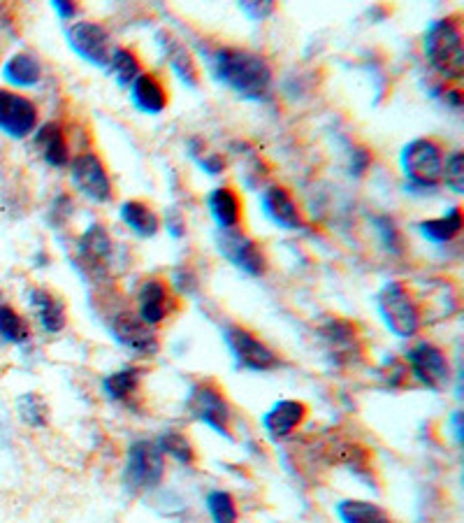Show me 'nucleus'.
<instances>
[{"label": "nucleus", "instance_id": "1", "mask_svg": "<svg viewBox=\"0 0 464 523\" xmlns=\"http://www.w3.org/2000/svg\"><path fill=\"white\" fill-rule=\"evenodd\" d=\"M214 75L244 100H265L272 91V68L263 56L242 47H219L212 56Z\"/></svg>", "mask_w": 464, "mask_h": 523}, {"label": "nucleus", "instance_id": "2", "mask_svg": "<svg viewBox=\"0 0 464 523\" xmlns=\"http://www.w3.org/2000/svg\"><path fill=\"white\" fill-rule=\"evenodd\" d=\"M425 59L430 66L444 77V80L458 82L464 75V45L462 28L455 17H444L432 21L427 28L425 40Z\"/></svg>", "mask_w": 464, "mask_h": 523}, {"label": "nucleus", "instance_id": "3", "mask_svg": "<svg viewBox=\"0 0 464 523\" xmlns=\"http://www.w3.org/2000/svg\"><path fill=\"white\" fill-rule=\"evenodd\" d=\"M376 307H379L383 324L388 326V331L395 338L409 340L420 331L423 312H420L416 298L411 296V291L402 282L383 284L381 291L376 293Z\"/></svg>", "mask_w": 464, "mask_h": 523}, {"label": "nucleus", "instance_id": "4", "mask_svg": "<svg viewBox=\"0 0 464 523\" xmlns=\"http://www.w3.org/2000/svg\"><path fill=\"white\" fill-rule=\"evenodd\" d=\"M400 166L406 179L418 189H434L444 170V149L432 138H416L402 149Z\"/></svg>", "mask_w": 464, "mask_h": 523}, {"label": "nucleus", "instance_id": "5", "mask_svg": "<svg viewBox=\"0 0 464 523\" xmlns=\"http://www.w3.org/2000/svg\"><path fill=\"white\" fill-rule=\"evenodd\" d=\"M165 477V458L156 442L137 440L126 451V468H123V484L130 491L144 493L154 491Z\"/></svg>", "mask_w": 464, "mask_h": 523}, {"label": "nucleus", "instance_id": "6", "mask_svg": "<svg viewBox=\"0 0 464 523\" xmlns=\"http://www.w3.org/2000/svg\"><path fill=\"white\" fill-rule=\"evenodd\" d=\"M70 179L72 186L93 203H110L114 198L112 177L96 152L77 154L70 161Z\"/></svg>", "mask_w": 464, "mask_h": 523}, {"label": "nucleus", "instance_id": "7", "mask_svg": "<svg viewBox=\"0 0 464 523\" xmlns=\"http://www.w3.org/2000/svg\"><path fill=\"white\" fill-rule=\"evenodd\" d=\"M186 407L193 419L212 428L216 435L230 437V405L212 382L195 384L188 393Z\"/></svg>", "mask_w": 464, "mask_h": 523}, {"label": "nucleus", "instance_id": "8", "mask_svg": "<svg viewBox=\"0 0 464 523\" xmlns=\"http://www.w3.org/2000/svg\"><path fill=\"white\" fill-rule=\"evenodd\" d=\"M223 340L230 349L232 358H235L237 368L251 370V372H267L279 365V358L274 351L265 345L263 340L256 338L251 331L242 326H226L223 331Z\"/></svg>", "mask_w": 464, "mask_h": 523}, {"label": "nucleus", "instance_id": "9", "mask_svg": "<svg viewBox=\"0 0 464 523\" xmlns=\"http://www.w3.org/2000/svg\"><path fill=\"white\" fill-rule=\"evenodd\" d=\"M68 45L79 59L98 68H107L112 61V35L98 21H77L68 28Z\"/></svg>", "mask_w": 464, "mask_h": 523}, {"label": "nucleus", "instance_id": "10", "mask_svg": "<svg viewBox=\"0 0 464 523\" xmlns=\"http://www.w3.org/2000/svg\"><path fill=\"white\" fill-rule=\"evenodd\" d=\"M216 249L223 259H228L237 270L246 272L251 277L265 275L267 270V256L263 247L256 240L249 238L239 228H230V231L216 233Z\"/></svg>", "mask_w": 464, "mask_h": 523}, {"label": "nucleus", "instance_id": "11", "mask_svg": "<svg viewBox=\"0 0 464 523\" xmlns=\"http://www.w3.org/2000/svg\"><path fill=\"white\" fill-rule=\"evenodd\" d=\"M406 361H409L411 375L430 391L441 393L451 384V363H448L444 351L432 342L413 345L406 354Z\"/></svg>", "mask_w": 464, "mask_h": 523}, {"label": "nucleus", "instance_id": "12", "mask_svg": "<svg viewBox=\"0 0 464 523\" xmlns=\"http://www.w3.org/2000/svg\"><path fill=\"white\" fill-rule=\"evenodd\" d=\"M38 105L31 98L0 89V131L14 140H24L38 128Z\"/></svg>", "mask_w": 464, "mask_h": 523}, {"label": "nucleus", "instance_id": "13", "mask_svg": "<svg viewBox=\"0 0 464 523\" xmlns=\"http://www.w3.org/2000/svg\"><path fill=\"white\" fill-rule=\"evenodd\" d=\"M112 333L119 345L135 351V354L154 356L158 351V338L154 326L144 324L133 312L116 314L112 321Z\"/></svg>", "mask_w": 464, "mask_h": 523}, {"label": "nucleus", "instance_id": "14", "mask_svg": "<svg viewBox=\"0 0 464 523\" xmlns=\"http://www.w3.org/2000/svg\"><path fill=\"white\" fill-rule=\"evenodd\" d=\"M260 203H263V212L267 214V219L279 228H286V231H300V228H304L300 205H297L293 193H290L286 186H267V189L260 193Z\"/></svg>", "mask_w": 464, "mask_h": 523}, {"label": "nucleus", "instance_id": "15", "mask_svg": "<svg viewBox=\"0 0 464 523\" xmlns=\"http://www.w3.org/2000/svg\"><path fill=\"white\" fill-rule=\"evenodd\" d=\"M77 252L86 268H91L93 272H105L112 265L114 256V242L107 228L103 224H91L79 238Z\"/></svg>", "mask_w": 464, "mask_h": 523}, {"label": "nucleus", "instance_id": "16", "mask_svg": "<svg viewBox=\"0 0 464 523\" xmlns=\"http://www.w3.org/2000/svg\"><path fill=\"white\" fill-rule=\"evenodd\" d=\"M156 42L161 47L165 61L170 63V68L177 73V77L188 87H198L200 84V68L195 63L193 54L188 52V47L179 38H174L168 31H158Z\"/></svg>", "mask_w": 464, "mask_h": 523}, {"label": "nucleus", "instance_id": "17", "mask_svg": "<svg viewBox=\"0 0 464 523\" xmlns=\"http://www.w3.org/2000/svg\"><path fill=\"white\" fill-rule=\"evenodd\" d=\"M307 419V405L300 400H279L263 414V428L272 440H284Z\"/></svg>", "mask_w": 464, "mask_h": 523}, {"label": "nucleus", "instance_id": "18", "mask_svg": "<svg viewBox=\"0 0 464 523\" xmlns=\"http://www.w3.org/2000/svg\"><path fill=\"white\" fill-rule=\"evenodd\" d=\"M170 312V291L161 279H147L137 291V317L144 324L158 326Z\"/></svg>", "mask_w": 464, "mask_h": 523}, {"label": "nucleus", "instance_id": "19", "mask_svg": "<svg viewBox=\"0 0 464 523\" xmlns=\"http://www.w3.org/2000/svg\"><path fill=\"white\" fill-rule=\"evenodd\" d=\"M130 100L144 114H161L170 103L168 91L154 73H142L130 84Z\"/></svg>", "mask_w": 464, "mask_h": 523}, {"label": "nucleus", "instance_id": "20", "mask_svg": "<svg viewBox=\"0 0 464 523\" xmlns=\"http://www.w3.org/2000/svg\"><path fill=\"white\" fill-rule=\"evenodd\" d=\"M207 205L219 231L239 228V221H242V200H239L235 191L228 189V186H219V189L209 193Z\"/></svg>", "mask_w": 464, "mask_h": 523}, {"label": "nucleus", "instance_id": "21", "mask_svg": "<svg viewBox=\"0 0 464 523\" xmlns=\"http://www.w3.org/2000/svg\"><path fill=\"white\" fill-rule=\"evenodd\" d=\"M35 147L40 149L42 159H45L52 168H63L70 163V147L68 140H65L63 128L49 121V124H42L35 133Z\"/></svg>", "mask_w": 464, "mask_h": 523}, {"label": "nucleus", "instance_id": "22", "mask_svg": "<svg viewBox=\"0 0 464 523\" xmlns=\"http://www.w3.org/2000/svg\"><path fill=\"white\" fill-rule=\"evenodd\" d=\"M31 305L35 314H38L40 326L45 328L47 333H61L65 328V321H68V314H65V305L61 298H56L54 293H49L45 289H35L31 293Z\"/></svg>", "mask_w": 464, "mask_h": 523}, {"label": "nucleus", "instance_id": "23", "mask_svg": "<svg viewBox=\"0 0 464 523\" xmlns=\"http://www.w3.org/2000/svg\"><path fill=\"white\" fill-rule=\"evenodd\" d=\"M119 214L123 224H126L135 235H140V238H154L158 228H161L158 214L151 210L147 203H142V200H126V203L121 205Z\"/></svg>", "mask_w": 464, "mask_h": 523}, {"label": "nucleus", "instance_id": "24", "mask_svg": "<svg viewBox=\"0 0 464 523\" xmlns=\"http://www.w3.org/2000/svg\"><path fill=\"white\" fill-rule=\"evenodd\" d=\"M462 226H464L462 210L460 207H451V210L441 214V217L423 221V224H420V235H423L425 240L434 242V245H446V242L458 238L462 233Z\"/></svg>", "mask_w": 464, "mask_h": 523}, {"label": "nucleus", "instance_id": "25", "mask_svg": "<svg viewBox=\"0 0 464 523\" xmlns=\"http://www.w3.org/2000/svg\"><path fill=\"white\" fill-rule=\"evenodd\" d=\"M3 77L14 87L28 89L42 80V66L33 54H14L3 66Z\"/></svg>", "mask_w": 464, "mask_h": 523}, {"label": "nucleus", "instance_id": "26", "mask_svg": "<svg viewBox=\"0 0 464 523\" xmlns=\"http://www.w3.org/2000/svg\"><path fill=\"white\" fill-rule=\"evenodd\" d=\"M337 517L342 523H390V514L369 500H342L337 505Z\"/></svg>", "mask_w": 464, "mask_h": 523}, {"label": "nucleus", "instance_id": "27", "mask_svg": "<svg viewBox=\"0 0 464 523\" xmlns=\"http://www.w3.org/2000/svg\"><path fill=\"white\" fill-rule=\"evenodd\" d=\"M144 372L140 368H123L116 370L112 375H107L103 379V391L105 396L114 400V403H123L137 391V386L142 382Z\"/></svg>", "mask_w": 464, "mask_h": 523}, {"label": "nucleus", "instance_id": "28", "mask_svg": "<svg viewBox=\"0 0 464 523\" xmlns=\"http://www.w3.org/2000/svg\"><path fill=\"white\" fill-rule=\"evenodd\" d=\"M107 70H110V75L114 77L119 87H130V84L142 75L140 61H137L133 49L128 47H114L112 61L110 66H107Z\"/></svg>", "mask_w": 464, "mask_h": 523}, {"label": "nucleus", "instance_id": "29", "mask_svg": "<svg viewBox=\"0 0 464 523\" xmlns=\"http://www.w3.org/2000/svg\"><path fill=\"white\" fill-rule=\"evenodd\" d=\"M156 447L161 449V454L172 456L174 461L181 465H193L195 463V449L191 440L184 433L179 431H165L161 437L156 440Z\"/></svg>", "mask_w": 464, "mask_h": 523}, {"label": "nucleus", "instance_id": "30", "mask_svg": "<svg viewBox=\"0 0 464 523\" xmlns=\"http://www.w3.org/2000/svg\"><path fill=\"white\" fill-rule=\"evenodd\" d=\"M0 338L12 345H24L31 338V328L26 319L10 305H0Z\"/></svg>", "mask_w": 464, "mask_h": 523}, {"label": "nucleus", "instance_id": "31", "mask_svg": "<svg viewBox=\"0 0 464 523\" xmlns=\"http://www.w3.org/2000/svg\"><path fill=\"white\" fill-rule=\"evenodd\" d=\"M19 419L31 428H45L49 424V405L38 393H24L17 400Z\"/></svg>", "mask_w": 464, "mask_h": 523}, {"label": "nucleus", "instance_id": "32", "mask_svg": "<svg viewBox=\"0 0 464 523\" xmlns=\"http://www.w3.org/2000/svg\"><path fill=\"white\" fill-rule=\"evenodd\" d=\"M207 510L214 523H237V505L228 491H212L207 496Z\"/></svg>", "mask_w": 464, "mask_h": 523}, {"label": "nucleus", "instance_id": "33", "mask_svg": "<svg viewBox=\"0 0 464 523\" xmlns=\"http://www.w3.org/2000/svg\"><path fill=\"white\" fill-rule=\"evenodd\" d=\"M441 182L455 193L464 191V156L462 152H453L444 161V170H441Z\"/></svg>", "mask_w": 464, "mask_h": 523}, {"label": "nucleus", "instance_id": "34", "mask_svg": "<svg viewBox=\"0 0 464 523\" xmlns=\"http://www.w3.org/2000/svg\"><path fill=\"white\" fill-rule=\"evenodd\" d=\"M374 224H376V231L381 233L383 245H386L390 252H402V235L397 231L395 221L390 217H376Z\"/></svg>", "mask_w": 464, "mask_h": 523}, {"label": "nucleus", "instance_id": "35", "mask_svg": "<svg viewBox=\"0 0 464 523\" xmlns=\"http://www.w3.org/2000/svg\"><path fill=\"white\" fill-rule=\"evenodd\" d=\"M239 7H242V12L249 14L253 21H263L274 12V3H270V0H267V3H242Z\"/></svg>", "mask_w": 464, "mask_h": 523}, {"label": "nucleus", "instance_id": "36", "mask_svg": "<svg viewBox=\"0 0 464 523\" xmlns=\"http://www.w3.org/2000/svg\"><path fill=\"white\" fill-rule=\"evenodd\" d=\"M200 166L207 170L209 175H221L226 170V161L219 154H207L205 159H200Z\"/></svg>", "mask_w": 464, "mask_h": 523}, {"label": "nucleus", "instance_id": "37", "mask_svg": "<svg viewBox=\"0 0 464 523\" xmlns=\"http://www.w3.org/2000/svg\"><path fill=\"white\" fill-rule=\"evenodd\" d=\"M372 163V156H369L367 149H355L353 152V161H351V173L362 175Z\"/></svg>", "mask_w": 464, "mask_h": 523}, {"label": "nucleus", "instance_id": "38", "mask_svg": "<svg viewBox=\"0 0 464 523\" xmlns=\"http://www.w3.org/2000/svg\"><path fill=\"white\" fill-rule=\"evenodd\" d=\"M168 231L174 235V238H181L186 233V219L181 217L177 210H172L168 214Z\"/></svg>", "mask_w": 464, "mask_h": 523}, {"label": "nucleus", "instance_id": "39", "mask_svg": "<svg viewBox=\"0 0 464 523\" xmlns=\"http://www.w3.org/2000/svg\"><path fill=\"white\" fill-rule=\"evenodd\" d=\"M54 7V12L58 14V17H61L63 21H68L75 17V14L79 12V7L75 3H68V0H56V3H52Z\"/></svg>", "mask_w": 464, "mask_h": 523}]
</instances>
